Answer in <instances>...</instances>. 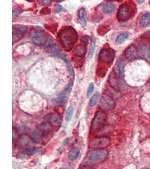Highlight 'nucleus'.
Masks as SVG:
<instances>
[{"instance_id": "obj_34", "label": "nucleus", "mask_w": 150, "mask_h": 169, "mask_svg": "<svg viewBox=\"0 0 150 169\" xmlns=\"http://www.w3.org/2000/svg\"><path fill=\"white\" fill-rule=\"evenodd\" d=\"M80 169H94L93 168L92 166H89V165H85L83 166L80 167Z\"/></svg>"}, {"instance_id": "obj_28", "label": "nucleus", "mask_w": 150, "mask_h": 169, "mask_svg": "<svg viewBox=\"0 0 150 169\" xmlns=\"http://www.w3.org/2000/svg\"><path fill=\"white\" fill-rule=\"evenodd\" d=\"M27 138L28 137H27V136H23L22 138H20L19 142H20L21 146H26V145H27L28 144V139Z\"/></svg>"}, {"instance_id": "obj_12", "label": "nucleus", "mask_w": 150, "mask_h": 169, "mask_svg": "<svg viewBox=\"0 0 150 169\" xmlns=\"http://www.w3.org/2000/svg\"><path fill=\"white\" fill-rule=\"evenodd\" d=\"M124 56L126 59L129 61L137 59L138 57V51L136 46L134 45L129 46L125 51Z\"/></svg>"}, {"instance_id": "obj_9", "label": "nucleus", "mask_w": 150, "mask_h": 169, "mask_svg": "<svg viewBox=\"0 0 150 169\" xmlns=\"http://www.w3.org/2000/svg\"><path fill=\"white\" fill-rule=\"evenodd\" d=\"M116 106V103L110 96L103 94L99 102V107L102 110H113Z\"/></svg>"}, {"instance_id": "obj_6", "label": "nucleus", "mask_w": 150, "mask_h": 169, "mask_svg": "<svg viewBox=\"0 0 150 169\" xmlns=\"http://www.w3.org/2000/svg\"><path fill=\"white\" fill-rule=\"evenodd\" d=\"M29 37L36 45H39L46 43L47 40L45 32L40 29H31L29 33Z\"/></svg>"}, {"instance_id": "obj_5", "label": "nucleus", "mask_w": 150, "mask_h": 169, "mask_svg": "<svg viewBox=\"0 0 150 169\" xmlns=\"http://www.w3.org/2000/svg\"><path fill=\"white\" fill-rule=\"evenodd\" d=\"M115 51L111 48H104L99 54V62L110 64L115 59Z\"/></svg>"}, {"instance_id": "obj_11", "label": "nucleus", "mask_w": 150, "mask_h": 169, "mask_svg": "<svg viewBox=\"0 0 150 169\" xmlns=\"http://www.w3.org/2000/svg\"><path fill=\"white\" fill-rule=\"evenodd\" d=\"M125 62L123 59L118 60L114 68V72L115 76L119 79H123L124 76Z\"/></svg>"}, {"instance_id": "obj_3", "label": "nucleus", "mask_w": 150, "mask_h": 169, "mask_svg": "<svg viewBox=\"0 0 150 169\" xmlns=\"http://www.w3.org/2000/svg\"><path fill=\"white\" fill-rule=\"evenodd\" d=\"M134 6L132 3H125L119 7L117 13V18L120 22H125L130 19L136 13Z\"/></svg>"}, {"instance_id": "obj_35", "label": "nucleus", "mask_w": 150, "mask_h": 169, "mask_svg": "<svg viewBox=\"0 0 150 169\" xmlns=\"http://www.w3.org/2000/svg\"><path fill=\"white\" fill-rule=\"evenodd\" d=\"M137 3H143L144 2V1H137Z\"/></svg>"}, {"instance_id": "obj_33", "label": "nucleus", "mask_w": 150, "mask_h": 169, "mask_svg": "<svg viewBox=\"0 0 150 169\" xmlns=\"http://www.w3.org/2000/svg\"><path fill=\"white\" fill-rule=\"evenodd\" d=\"M39 2H40V3L42 4V5H50L51 3V1H39Z\"/></svg>"}, {"instance_id": "obj_36", "label": "nucleus", "mask_w": 150, "mask_h": 169, "mask_svg": "<svg viewBox=\"0 0 150 169\" xmlns=\"http://www.w3.org/2000/svg\"><path fill=\"white\" fill-rule=\"evenodd\" d=\"M63 1H56V2H62Z\"/></svg>"}, {"instance_id": "obj_20", "label": "nucleus", "mask_w": 150, "mask_h": 169, "mask_svg": "<svg viewBox=\"0 0 150 169\" xmlns=\"http://www.w3.org/2000/svg\"><path fill=\"white\" fill-rule=\"evenodd\" d=\"M150 22V13H147L142 16L139 20V25L144 27Z\"/></svg>"}, {"instance_id": "obj_13", "label": "nucleus", "mask_w": 150, "mask_h": 169, "mask_svg": "<svg viewBox=\"0 0 150 169\" xmlns=\"http://www.w3.org/2000/svg\"><path fill=\"white\" fill-rule=\"evenodd\" d=\"M45 118L49 124L54 126H58L61 123V118L60 115L54 113L47 115Z\"/></svg>"}, {"instance_id": "obj_26", "label": "nucleus", "mask_w": 150, "mask_h": 169, "mask_svg": "<svg viewBox=\"0 0 150 169\" xmlns=\"http://www.w3.org/2000/svg\"><path fill=\"white\" fill-rule=\"evenodd\" d=\"M99 93L97 92L94 95L92 96V97L91 98L90 100V103H89V105L90 107H94L97 104L99 98Z\"/></svg>"}, {"instance_id": "obj_16", "label": "nucleus", "mask_w": 150, "mask_h": 169, "mask_svg": "<svg viewBox=\"0 0 150 169\" xmlns=\"http://www.w3.org/2000/svg\"><path fill=\"white\" fill-rule=\"evenodd\" d=\"M42 150V148L40 146H33V147H31L24 150L22 152V153L23 155H27V156H33L41 152Z\"/></svg>"}, {"instance_id": "obj_29", "label": "nucleus", "mask_w": 150, "mask_h": 169, "mask_svg": "<svg viewBox=\"0 0 150 169\" xmlns=\"http://www.w3.org/2000/svg\"><path fill=\"white\" fill-rule=\"evenodd\" d=\"M94 88V84L91 83V84H90V86H89L88 91H87V96L88 97H90L91 95V94L93 93Z\"/></svg>"}, {"instance_id": "obj_37", "label": "nucleus", "mask_w": 150, "mask_h": 169, "mask_svg": "<svg viewBox=\"0 0 150 169\" xmlns=\"http://www.w3.org/2000/svg\"></svg>"}, {"instance_id": "obj_25", "label": "nucleus", "mask_w": 150, "mask_h": 169, "mask_svg": "<svg viewBox=\"0 0 150 169\" xmlns=\"http://www.w3.org/2000/svg\"><path fill=\"white\" fill-rule=\"evenodd\" d=\"M29 138L31 139V141H33L35 143H38L40 141V137L39 134L36 131H31L29 134Z\"/></svg>"}, {"instance_id": "obj_32", "label": "nucleus", "mask_w": 150, "mask_h": 169, "mask_svg": "<svg viewBox=\"0 0 150 169\" xmlns=\"http://www.w3.org/2000/svg\"><path fill=\"white\" fill-rule=\"evenodd\" d=\"M61 169H74V167L70 163H66L62 165Z\"/></svg>"}, {"instance_id": "obj_2", "label": "nucleus", "mask_w": 150, "mask_h": 169, "mask_svg": "<svg viewBox=\"0 0 150 169\" xmlns=\"http://www.w3.org/2000/svg\"><path fill=\"white\" fill-rule=\"evenodd\" d=\"M109 152L104 149H94L88 153L84 162L85 165H96L102 163L108 158Z\"/></svg>"}, {"instance_id": "obj_4", "label": "nucleus", "mask_w": 150, "mask_h": 169, "mask_svg": "<svg viewBox=\"0 0 150 169\" xmlns=\"http://www.w3.org/2000/svg\"><path fill=\"white\" fill-rule=\"evenodd\" d=\"M106 117V115L104 111L99 110L97 112L91 124L90 129L91 134L96 132L101 129L104 126V124H105Z\"/></svg>"}, {"instance_id": "obj_31", "label": "nucleus", "mask_w": 150, "mask_h": 169, "mask_svg": "<svg viewBox=\"0 0 150 169\" xmlns=\"http://www.w3.org/2000/svg\"><path fill=\"white\" fill-rule=\"evenodd\" d=\"M22 12L23 11L20 10L19 9H16L15 10H13V11H12V16H13V18L18 17Z\"/></svg>"}, {"instance_id": "obj_18", "label": "nucleus", "mask_w": 150, "mask_h": 169, "mask_svg": "<svg viewBox=\"0 0 150 169\" xmlns=\"http://www.w3.org/2000/svg\"><path fill=\"white\" fill-rule=\"evenodd\" d=\"M115 9V6L111 3H106L102 6L103 12L106 14H110L113 13Z\"/></svg>"}, {"instance_id": "obj_30", "label": "nucleus", "mask_w": 150, "mask_h": 169, "mask_svg": "<svg viewBox=\"0 0 150 169\" xmlns=\"http://www.w3.org/2000/svg\"><path fill=\"white\" fill-rule=\"evenodd\" d=\"M54 9L56 13H60L63 10H65V9L63 8L61 6L59 5H55L54 6Z\"/></svg>"}, {"instance_id": "obj_22", "label": "nucleus", "mask_w": 150, "mask_h": 169, "mask_svg": "<svg viewBox=\"0 0 150 169\" xmlns=\"http://www.w3.org/2000/svg\"><path fill=\"white\" fill-rule=\"evenodd\" d=\"M68 100V98L65 96H61L60 97H58L55 99L53 100V103L56 105H61L65 104Z\"/></svg>"}, {"instance_id": "obj_19", "label": "nucleus", "mask_w": 150, "mask_h": 169, "mask_svg": "<svg viewBox=\"0 0 150 169\" xmlns=\"http://www.w3.org/2000/svg\"><path fill=\"white\" fill-rule=\"evenodd\" d=\"M79 21L82 25H86L87 23V12L85 8H81L78 12Z\"/></svg>"}, {"instance_id": "obj_14", "label": "nucleus", "mask_w": 150, "mask_h": 169, "mask_svg": "<svg viewBox=\"0 0 150 169\" xmlns=\"http://www.w3.org/2000/svg\"><path fill=\"white\" fill-rule=\"evenodd\" d=\"M38 129L40 130V132H42L44 135L50 133L52 130L51 125L49 124L48 122H44L40 124Z\"/></svg>"}, {"instance_id": "obj_15", "label": "nucleus", "mask_w": 150, "mask_h": 169, "mask_svg": "<svg viewBox=\"0 0 150 169\" xmlns=\"http://www.w3.org/2000/svg\"><path fill=\"white\" fill-rule=\"evenodd\" d=\"M87 52V49L85 46L82 45H77L73 51V54L76 56L83 57L85 56Z\"/></svg>"}, {"instance_id": "obj_1", "label": "nucleus", "mask_w": 150, "mask_h": 169, "mask_svg": "<svg viewBox=\"0 0 150 169\" xmlns=\"http://www.w3.org/2000/svg\"><path fill=\"white\" fill-rule=\"evenodd\" d=\"M60 42L66 51L69 52L77 42L78 34L76 30L72 27H65L62 28L58 34Z\"/></svg>"}, {"instance_id": "obj_7", "label": "nucleus", "mask_w": 150, "mask_h": 169, "mask_svg": "<svg viewBox=\"0 0 150 169\" xmlns=\"http://www.w3.org/2000/svg\"><path fill=\"white\" fill-rule=\"evenodd\" d=\"M110 139L107 137L94 138L89 143V147L94 149H104L110 144Z\"/></svg>"}, {"instance_id": "obj_17", "label": "nucleus", "mask_w": 150, "mask_h": 169, "mask_svg": "<svg viewBox=\"0 0 150 169\" xmlns=\"http://www.w3.org/2000/svg\"><path fill=\"white\" fill-rule=\"evenodd\" d=\"M80 153V149L78 146H74L70 149L68 154V158L70 160L74 161L76 160L79 156Z\"/></svg>"}, {"instance_id": "obj_21", "label": "nucleus", "mask_w": 150, "mask_h": 169, "mask_svg": "<svg viewBox=\"0 0 150 169\" xmlns=\"http://www.w3.org/2000/svg\"><path fill=\"white\" fill-rule=\"evenodd\" d=\"M128 37H129V34L127 33H125V32L121 33L119 34L116 37L115 42L118 44H122L126 39H127Z\"/></svg>"}, {"instance_id": "obj_24", "label": "nucleus", "mask_w": 150, "mask_h": 169, "mask_svg": "<svg viewBox=\"0 0 150 169\" xmlns=\"http://www.w3.org/2000/svg\"><path fill=\"white\" fill-rule=\"evenodd\" d=\"M95 49H96V40L94 39L91 42L90 48V50H89V54H88L89 59L91 60V59H92L94 51H95Z\"/></svg>"}, {"instance_id": "obj_27", "label": "nucleus", "mask_w": 150, "mask_h": 169, "mask_svg": "<svg viewBox=\"0 0 150 169\" xmlns=\"http://www.w3.org/2000/svg\"><path fill=\"white\" fill-rule=\"evenodd\" d=\"M73 84V82H70V83L69 84L68 86H67V87L65 89V90H64V91H62L61 93H60V95L64 96L70 93L71 91V90L72 89Z\"/></svg>"}, {"instance_id": "obj_8", "label": "nucleus", "mask_w": 150, "mask_h": 169, "mask_svg": "<svg viewBox=\"0 0 150 169\" xmlns=\"http://www.w3.org/2000/svg\"><path fill=\"white\" fill-rule=\"evenodd\" d=\"M28 29L27 26L24 25H14L12 27V44L22 38L24 34Z\"/></svg>"}, {"instance_id": "obj_23", "label": "nucleus", "mask_w": 150, "mask_h": 169, "mask_svg": "<svg viewBox=\"0 0 150 169\" xmlns=\"http://www.w3.org/2000/svg\"><path fill=\"white\" fill-rule=\"evenodd\" d=\"M74 108L72 106H69L66 111L65 113V120L66 121L69 122L71 120L72 117L73 116Z\"/></svg>"}, {"instance_id": "obj_10", "label": "nucleus", "mask_w": 150, "mask_h": 169, "mask_svg": "<svg viewBox=\"0 0 150 169\" xmlns=\"http://www.w3.org/2000/svg\"><path fill=\"white\" fill-rule=\"evenodd\" d=\"M46 44L47 45V48H46L47 52L52 56H57L61 58V57L64 54L62 53L61 49L58 45L55 44H52L50 41V43L46 42Z\"/></svg>"}]
</instances>
